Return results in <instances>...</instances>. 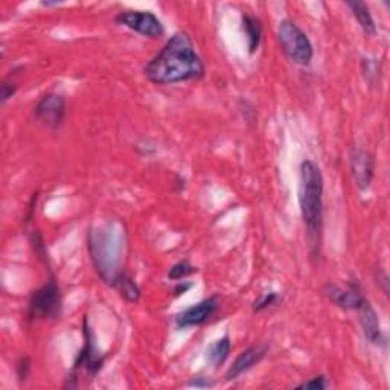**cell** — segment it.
<instances>
[{
	"label": "cell",
	"mask_w": 390,
	"mask_h": 390,
	"mask_svg": "<svg viewBox=\"0 0 390 390\" xmlns=\"http://www.w3.org/2000/svg\"><path fill=\"white\" fill-rule=\"evenodd\" d=\"M143 72L153 84L170 85L200 80L206 69L195 52L191 37L187 32H175L145 66Z\"/></svg>",
	"instance_id": "obj_1"
},
{
	"label": "cell",
	"mask_w": 390,
	"mask_h": 390,
	"mask_svg": "<svg viewBox=\"0 0 390 390\" xmlns=\"http://www.w3.org/2000/svg\"><path fill=\"white\" fill-rule=\"evenodd\" d=\"M299 208L314 252L319 249L324 223V175L313 160H304L299 171Z\"/></svg>",
	"instance_id": "obj_2"
},
{
	"label": "cell",
	"mask_w": 390,
	"mask_h": 390,
	"mask_svg": "<svg viewBox=\"0 0 390 390\" xmlns=\"http://www.w3.org/2000/svg\"><path fill=\"white\" fill-rule=\"evenodd\" d=\"M124 247V233L113 228L92 230L89 233V252L98 275L112 285L121 271V253Z\"/></svg>",
	"instance_id": "obj_3"
},
{
	"label": "cell",
	"mask_w": 390,
	"mask_h": 390,
	"mask_svg": "<svg viewBox=\"0 0 390 390\" xmlns=\"http://www.w3.org/2000/svg\"><path fill=\"white\" fill-rule=\"evenodd\" d=\"M278 40L282 51L292 64L307 67L314 58V47L311 45L308 35L292 22L285 18L279 23Z\"/></svg>",
	"instance_id": "obj_4"
},
{
	"label": "cell",
	"mask_w": 390,
	"mask_h": 390,
	"mask_svg": "<svg viewBox=\"0 0 390 390\" xmlns=\"http://www.w3.org/2000/svg\"><path fill=\"white\" fill-rule=\"evenodd\" d=\"M83 336H84V345L83 349L78 354L73 367H72V374L67 378V386L69 387H78V379L80 377H87V379H92L100 374V370L104 366V360L105 357L98 350L95 345V336L92 333V329L89 326V320H87V316H84L83 320Z\"/></svg>",
	"instance_id": "obj_5"
},
{
	"label": "cell",
	"mask_w": 390,
	"mask_h": 390,
	"mask_svg": "<svg viewBox=\"0 0 390 390\" xmlns=\"http://www.w3.org/2000/svg\"><path fill=\"white\" fill-rule=\"evenodd\" d=\"M61 313V295L60 287L54 276L46 284L32 292L28 302L26 317L28 320H51Z\"/></svg>",
	"instance_id": "obj_6"
},
{
	"label": "cell",
	"mask_w": 390,
	"mask_h": 390,
	"mask_svg": "<svg viewBox=\"0 0 390 390\" xmlns=\"http://www.w3.org/2000/svg\"><path fill=\"white\" fill-rule=\"evenodd\" d=\"M114 22L148 38H159L165 34L162 22L150 11H121L114 17Z\"/></svg>",
	"instance_id": "obj_7"
},
{
	"label": "cell",
	"mask_w": 390,
	"mask_h": 390,
	"mask_svg": "<svg viewBox=\"0 0 390 390\" xmlns=\"http://www.w3.org/2000/svg\"><path fill=\"white\" fill-rule=\"evenodd\" d=\"M35 118L52 130H58L66 118V100L60 93H46L34 109Z\"/></svg>",
	"instance_id": "obj_8"
},
{
	"label": "cell",
	"mask_w": 390,
	"mask_h": 390,
	"mask_svg": "<svg viewBox=\"0 0 390 390\" xmlns=\"http://www.w3.org/2000/svg\"><path fill=\"white\" fill-rule=\"evenodd\" d=\"M220 304L221 302L217 295L203 299L199 304L187 308L182 311L180 314L175 316V326L179 329H184L191 326L204 325L220 309Z\"/></svg>",
	"instance_id": "obj_9"
},
{
	"label": "cell",
	"mask_w": 390,
	"mask_h": 390,
	"mask_svg": "<svg viewBox=\"0 0 390 390\" xmlns=\"http://www.w3.org/2000/svg\"><path fill=\"white\" fill-rule=\"evenodd\" d=\"M325 292L334 305L345 311H357L367 299L363 295V290L357 280H350L345 288L334 284H328L325 287Z\"/></svg>",
	"instance_id": "obj_10"
},
{
	"label": "cell",
	"mask_w": 390,
	"mask_h": 390,
	"mask_svg": "<svg viewBox=\"0 0 390 390\" xmlns=\"http://www.w3.org/2000/svg\"><path fill=\"white\" fill-rule=\"evenodd\" d=\"M350 171L360 191L370 188L375 174L374 155L362 148H353L350 151Z\"/></svg>",
	"instance_id": "obj_11"
},
{
	"label": "cell",
	"mask_w": 390,
	"mask_h": 390,
	"mask_svg": "<svg viewBox=\"0 0 390 390\" xmlns=\"http://www.w3.org/2000/svg\"><path fill=\"white\" fill-rule=\"evenodd\" d=\"M267 353H268V345H255L244 349L242 353L235 358V362L232 363L226 375H224L226 382H232V379H237L242 374L249 372L252 367H255L262 362V360H264Z\"/></svg>",
	"instance_id": "obj_12"
},
{
	"label": "cell",
	"mask_w": 390,
	"mask_h": 390,
	"mask_svg": "<svg viewBox=\"0 0 390 390\" xmlns=\"http://www.w3.org/2000/svg\"><path fill=\"white\" fill-rule=\"evenodd\" d=\"M355 313L358 314V321L362 325L363 334L367 338L369 343H372L375 346H384L386 345V338L382 331V325H379V319L377 311L374 307L370 305L369 299H366L362 307H360Z\"/></svg>",
	"instance_id": "obj_13"
},
{
	"label": "cell",
	"mask_w": 390,
	"mask_h": 390,
	"mask_svg": "<svg viewBox=\"0 0 390 390\" xmlns=\"http://www.w3.org/2000/svg\"><path fill=\"white\" fill-rule=\"evenodd\" d=\"M345 5L350 9V13L355 17L358 26L362 28V31L367 37H374L377 34V25L367 4L360 2V0H348Z\"/></svg>",
	"instance_id": "obj_14"
},
{
	"label": "cell",
	"mask_w": 390,
	"mask_h": 390,
	"mask_svg": "<svg viewBox=\"0 0 390 390\" xmlns=\"http://www.w3.org/2000/svg\"><path fill=\"white\" fill-rule=\"evenodd\" d=\"M242 31L247 37L249 54L253 55L258 51L259 45H261V38H262L261 20L258 17L252 16V14H244L242 16Z\"/></svg>",
	"instance_id": "obj_15"
},
{
	"label": "cell",
	"mask_w": 390,
	"mask_h": 390,
	"mask_svg": "<svg viewBox=\"0 0 390 390\" xmlns=\"http://www.w3.org/2000/svg\"><path fill=\"white\" fill-rule=\"evenodd\" d=\"M112 287L114 290H118L121 297H124L126 302H131V304H134V302H138L141 299V288L129 273L121 271L118 278L114 279Z\"/></svg>",
	"instance_id": "obj_16"
},
{
	"label": "cell",
	"mask_w": 390,
	"mask_h": 390,
	"mask_svg": "<svg viewBox=\"0 0 390 390\" xmlns=\"http://www.w3.org/2000/svg\"><path fill=\"white\" fill-rule=\"evenodd\" d=\"M230 349H232V341L229 336H224L215 340L208 349L209 363L213 367H220L221 365L226 363V360L229 358V354H230Z\"/></svg>",
	"instance_id": "obj_17"
},
{
	"label": "cell",
	"mask_w": 390,
	"mask_h": 390,
	"mask_svg": "<svg viewBox=\"0 0 390 390\" xmlns=\"http://www.w3.org/2000/svg\"><path fill=\"white\" fill-rule=\"evenodd\" d=\"M197 271H199L197 267L192 266L188 259H183V261L175 262V264L170 268L168 278L171 280H182L184 278L194 275V273H197Z\"/></svg>",
	"instance_id": "obj_18"
},
{
	"label": "cell",
	"mask_w": 390,
	"mask_h": 390,
	"mask_svg": "<svg viewBox=\"0 0 390 390\" xmlns=\"http://www.w3.org/2000/svg\"><path fill=\"white\" fill-rule=\"evenodd\" d=\"M280 296L278 295L276 291H268L264 292V295H261L255 302L252 304V309L255 311V313H261V311H264L273 305H276V302H279Z\"/></svg>",
	"instance_id": "obj_19"
},
{
	"label": "cell",
	"mask_w": 390,
	"mask_h": 390,
	"mask_svg": "<svg viewBox=\"0 0 390 390\" xmlns=\"http://www.w3.org/2000/svg\"><path fill=\"white\" fill-rule=\"evenodd\" d=\"M31 246L35 252V255L40 258L43 262H49V258H47V252H46V244L40 235V232H32V235H31Z\"/></svg>",
	"instance_id": "obj_20"
},
{
	"label": "cell",
	"mask_w": 390,
	"mask_h": 390,
	"mask_svg": "<svg viewBox=\"0 0 390 390\" xmlns=\"http://www.w3.org/2000/svg\"><path fill=\"white\" fill-rule=\"evenodd\" d=\"M363 75H365V80L370 84L374 85L375 81L378 80V64L375 63V60H363Z\"/></svg>",
	"instance_id": "obj_21"
},
{
	"label": "cell",
	"mask_w": 390,
	"mask_h": 390,
	"mask_svg": "<svg viewBox=\"0 0 390 390\" xmlns=\"http://www.w3.org/2000/svg\"><path fill=\"white\" fill-rule=\"evenodd\" d=\"M16 374H17L18 382H20V383L26 382L29 374H31V358L22 357L20 360H18L17 365H16Z\"/></svg>",
	"instance_id": "obj_22"
},
{
	"label": "cell",
	"mask_w": 390,
	"mask_h": 390,
	"mask_svg": "<svg viewBox=\"0 0 390 390\" xmlns=\"http://www.w3.org/2000/svg\"><path fill=\"white\" fill-rule=\"evenodd\" d=\"M328 387V382L325 375H317L309 378L308 382L300 383L297 386V389H313V390H325Z\"/></svg>",
	"instance_id": "obj_23"
},
{
	"label": "cell",
	"mask_w": 390,
	"mask_h": 390,
	"mask_svg": "<svg viewBox=\"0 0 390 390\" xmlns=\"http://www.w3.org/2000/svg\"><path fill=\"white\" fill-rule=\"evenodd\" d=\"M0 89H2L0 90V101H2V104H6L17 93L18 85L13 81H4Z\"/></svg>",
	"instance_id": "obj_24"
},
{
	"label": "cell",
	"mask_w": 390,
	"mask_h": 390,
	"mask_svg": "<svg viewBox=\"0 0 390 390\" xmlns=\"http://www.w3.org/2000/svg\"><path fill=\"white\" fill-rule=\"evenodd\" d=\"M189 386H192V387H212L213 383L208 378L195 377L194 379H191V382H189Z\"/></svg>",
	"instance_id": "obj_25"
},
{
	"label": "cell",
	"mask_w": 390,
	"mask_h": 390,
	"mask_svg": "<svg viewBox=\"0 0 390 390\" xmlns=\"http://www.w3.org/2000/svg\"><path fill=\"white\" fill-rule=\"evenodd\" d=\"M192 288V282H187V280H179V284L177 287L174 288V296H182L184 295V292H187L188 290Z\"/></svg>",
	"instance_id": "obj_26"
},
{
	"label": "cell",
	"mask_w": 390,
	"mask_h": 390,
	"mask_svg": "<svg viewBox=\"0 0 390 390\" xmlns=\"http://www.w3.org/2000/svg\"><path fill=\"white\" fill-rule=\"evenodd\" d=\"M61 2H43L45 6H54V5H60Z\"/></svg>",
	"instance_id": "obj_27"
}]
</instances>
